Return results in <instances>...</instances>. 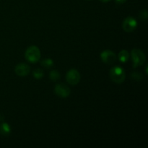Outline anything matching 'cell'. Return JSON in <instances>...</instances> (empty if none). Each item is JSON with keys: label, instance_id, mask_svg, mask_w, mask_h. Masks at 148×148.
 I'll use <instances>...</instances> for the list:
<instances>
[{"label": "cell", "instance_id": "1", "mask_svg": "<svg viewBox=\"0 0 148 148\" xmlns=\"http://www.w3.org/2000/svg\"><path fill=\"white\" fill-rule=\"evenodd\" d=\"M110 77L116 83L121 84L125 80V72L121 66H115L110 70Z\"/></svg>", "mask_w": 148, "mask_h": 148}, {"label": "cell", "instance_id": "2", "mask_svg": "<svg viewBox=\"0 0 148 148\" xmlns=\"http://www.w3.org/2000/svg\"><path fill=\"white\" fill-rule=\"evenodd\" d=\"M25 59L30 63H36L40 58V49L35 46H31L27 48L25 53Z\"/></svg>", "mask_w": 148, "mask_h": 148}, {"label": "cell", "instance_id": "3", "mask_svg": "<svg viewBox=\"0 0 148 148\" xmlns=\"http://www.w3.org/2000/svg\"><path fill=\"white\" fill-rule=\"evenodd\" d=\"M131 56L133 61V67L134 68L143 65L146 60L145 53L139 49H132L131 52Z\"/></svg>", "mask_w": 148, "mask_h": 148}, {"label": "cell", "instance_id": "4", "mask_svg": "<svg viewBox=\"0 0 148 148\" xmlns=\"http://www.w3.org/2000/svg\"><path fill=\"white\" fill-rule=\"evenodd\" d=\"M66 81L72 85H76L80 81V74L77 69H72L66 75Z\"/></svg>", "mask_w": 148, "mask_h": 148}, {"label": "cell", "instance_id": "5", "mask_svg": "<svg viewBox=\"0 0 148 148\" xmlns=\"http://www.w3.org/2000/svg\"><path fill=\"white\" fill-rule=\"evenodd\" d=\"M101 59L107 64H113L116 61V55L111 50H105L101 53Z\"/></svg>", "mask_w": 148, "mask_h": 148}, {"label": "cell", "instance_id": "6", "mask_svg": "<svg viewBox=\"0 0 148 148\" xmlns=\"http://www.w3.org/2000/svg\"><path fill=\"white\" fill-rule=\"evenodd\" d=\"M137 22L136 21V20L134 17H128L126 19H124V22H123V29L127 33H131V32H132L137 27Z\"/></svg>", "mask_w": 148, "mask_h": 148}, {"label": "cell", "instance_id": "7", "mask_svg": "<svg viewBox=\"0 0 148 148\" xmlns=\"http://www.w3.org/2000/svg\"><path fill=\"white\" fill-rule=\"evenodd\" d=\"M54 92L59 98H67L70 94V89L64 84H58L55 86Z\"/></svg>", "mask_w": 148, "mask_h": 148}, {"label": "cell", "instance_id": "8", "mask_svg": "<svg viewBox=\"0 0 148 148\" xmlns=\"http://www.w3.org/2000/svg\"><path fill=\"white\" fill-rule=\"evenodd\" d=\"M14 72L16 75L19 76L24 77L28 75L30 72V67L28 64L25 63L18 64L14 68Z\"/></svg>", "mask_w": 148, "mask_h": 148}, {"label": "cell", "instance_id": "9", "mask_svg": "<svg viewBox=\"0 0 148 148\" xmlns=\"http://www.w3.org/2000/svg\"><path fill=\"white\" fill-rule=\"evenodd\" d=\"M10 132H11V128H10V125L7 123L3 122L0 125V134L4 137H7L8 135H10Z\"/></svg>", "mask_w": 148, "mask_h": 148}, {"label": "cell", "instance_id": "10", "mask_svg": "<svg viewBox=\"0 0 148 148\" xmlns=\"http://www.w3.org/2000/svg\"><path fill=\"white\" fill-rule=\"evenodd\" d=\"M130 59V53L127 50H121L119 53V59L121 63H126Z\"/></svg>", "mask_w": 148, "mask_h": 148}, {"label": "cell", "instance_id": "11", "mask_svg": "<svg viewBox=\"0 0 148 148\" xmlns=\"http://www.w3.org/2000/svg\"><path fill=\"white\" fill-rule=\"evenodd\" d=\"M49 77L51 81L56 82L60 79V74L57 70H52L49 73Z\"/></svg>", "mask_w": 148, "mask_h": 148}, {"label": "cell", "instance_id": "12", "mask_svg": "<svg viewBox=\"0 0 148 148\" xmlns=\"http://www.w3.org/2000/svg\"><path fill=\"white\" fill-rule=\"evenodd\" d=\"M33 75L36 79H40L44 75V72H43V69H40V68H37V69H35L33 70Z\"/></svg>", "mask_w": 148, "mask_h": 148}, {"label": "cell", "instance_id": "13", "mask_svg": "<svg viewBox=\"0 0 148 148\" xmlns=\"http://www.w3.org/2000/svg\"><path fill=\"white\" fill-rule=\"evenodd\" d=\"M53 65V62L51 59H43L41 62V66L43 67L46 68V69H49V68L52 67Z\"/></svg>", "mask_w": 148, "mask_h": 148}, {"label": "cell", "instance_id": "14", "mask_svg": "<svg viewBox=\"0 0 148 148\" xmlns=\"http://www.w3.org/2000/svg\"><path fill=\"white\" fill-rule=\"evenodd\" d=\"M130 77H131V79H133V80L140 81L143 78V75H142L140 72H132V73L130 75Z\"/></svg>", "mask_w": 148, "mask_h": 148}, {"label": "cell", "instance_id": "15", "mask_svg": "<svg viewBox=\"0 0 148 148\" xmlns=\"http://www.w3.org/2000/svg\"><path fill=\"white\" fill-rule=\"evenodd\" d=\"M140 20H143V21H146L148 17V14H147V11L146 10H143L140 12Z\"/></svg>", "mask_w": 148, "mask_h": 148}, {"label": "cell", "instance_id": "16", "mask_svg": "<svg viewBox=\"0 0 148 148\" xmlns=\"http://www.w3.org/2000/svg\"><path fill=\"white\" fill-rule=\"evenodd\" d=\"M116 3L118 4H124V2L127 1V0H115Z\"/></svg>", "mask_w": 148, "mask_h": 148}, {"label": "cell", "instance_id": "17", "mask_svg": "<svg viewBox=\"0 0 148 148\" xmlns=\"http://www.w3.org/2000/svg\"><path fill=\"white\" fill-rule=\"evenodd\" d=\"M101 1H103V2H106V1H109L110 0H101Z\"/></svg>", "mask_w": 148, "mask_h": 148}]
</instances>
